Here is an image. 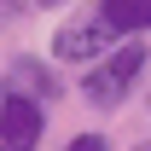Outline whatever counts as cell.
Masks as SVG:
<instances>
[{"label": "cell", "mask_w": 151, "mask_h": 151, "mask_svg": "<svg viewBox=\"0 0 151 151\" xmlns=\"http://www.w3.org/2000/svg\"><path fill=\"white\" fill-rule=\"evenodd\" d=\"M145 58H151V52L139 47V41H122L116 52H105L93 70L81 76V99L99 105V111H116V105L134 93V81H139V70H145Z\"/></svg>", "instance_id": "6da1fadb"}, {"label": "cell", "mask_w": 151, "mask_h": 151, "mask_svg": "<svg viewBox=\"0 0 151 151\" xmlns=\"http://www.w3.org/2000/svg\"><path fill=\"white\" fill-rule=\"evenodd\" d=\"M47 134V111L29 93H6L0 87V151H35Z\"/></svg>", "instance_id": "7a4b0ae2"}, {"label": "cell", "mask_w": 151, "mask_h": 151, "mask_svg": "<svg viewBox=\"0 0 151 151\" xmlns=\"http://www.w3.org/2000/svg\"><path fill=\"white\" fill-rule=\"evenodd\" d=\"M111 23L99 18V6L87 12V18H76V23H64L52 35V58H64V64H87V58H105L111 52Z\"/></svg>", "instance_id": "3957f363"}, {"label": "cell", "mask_w": 151, "mask_h": 151, "mask_svg": "<svg viewBox=\"0 0 151 151\" xmlns=\"http://www.w3.org/2000/svg\"><path fill=\"white\" fill-rule=\"evenodd\" d=\"M99 18L111 23V35H139L151 29V0H99Z\"/></svg>", "instance_id": "277c9868"}, {"label": "cell", "mask_w": 151, "mask_h": 151, "mask_svg": "<svg viewBox=\"0 0 151 151\" xmlns=\"http://www.w3.org/2000/svg\"><path fill=\"white\" fill-rule=\"evenodd\" d=\"M12 93H29V99H52V93H58V76H52V70H41L35 58H18V64H12Z\"/></svg>", "instance_id": "5b68a950"}, {"label": "cell", "mask_w": 151, "mask_h": 151, "mask_svg": "<svg viewBox=\"0 0 151 151\" xmlns=\"http://www.w3.org/2000/svg\"><path fill=\"white\" fill-rule=\"evenodd\" d=\"M64 151H111V145H105L99 134H76V139H70V145H64Z\"/></svg>", "instance_id": "8992f818"}, {"label": "cell", "mask_w": 151, "mask_h": 151, "mask_svg": "<svg viewBox=\"0 0 151 151\" xmlns=\"http://www.w3.org/2000/svg\"><path fill=\"white\" fill-rule=\"evenodd\" d=\"M23 12V0H0V18H18Z\"/></svg>", "instance_id": "52a82bcc"}, {"label": "cell", "mask_w": 151, "mask_h": 151, "mask_svg": "<svg viewBox=\"0 0 151 151\" xmlns=\"http://www.w3.org/2000/svg\"><path fill=\"white\" fill-rule=\"evenodd\" d=\"M134 151H151V139H145V145H134Z\"/></svg>", "instance_id": "ba28073f"}, {"label": "cell", "mask_w": 151, "mask_h": 151, "mask_svg": "<svg viewBox=\"0 0 151 151\" xmlns=\"http://www.w3.org/2000/svg\"><path fill=\"white\" fill-rule=\"evenodd\" d=\"M47 6H52V0H47Z\"/></svg>", "instance_id": "9c48e42d"}]
</instances>
